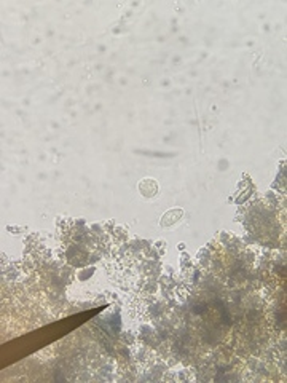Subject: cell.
Here are the masks:
<instances>
[{"label":"cell","instance_id":"2","mask_svg":"<svg viewBox=\"0 0 287 383\" xmlns=\"http://www.w3.org/2000/svg\"><path fill=\"white\" fill-rule=\"evenodd\" d=\"M182 215H184V211L179 210V208H177V210H171V211L164 213V215L162 217V227L167 228V227L174 225L176 222H179L182 219Z\"/></svg>","mask_w":287,"mask_h":383},{"label":"cell","instance_id":"1","mask_svg":"<svg viewBox=\"0 0 287 383\" xmlns=\"http://www.w3.org/2000/svg\"><path fill=\"white\" fill-rule=\"evenodd\" d=\"M158 182L153 179H144L139 182V192H141L142 197L145 198H153L158 195Z\"/></svg>","mask_w":287,"mask_h":383}]
</instances>
